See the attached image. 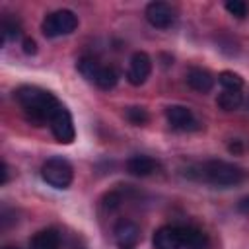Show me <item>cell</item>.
<instances>
[{"mask_svg": "<svg viewBox=\"0 0 249 249\" xmlns=\"http://www.w3.org/2000/svg\"><path fill=\"white\" fill-rule=\"evenodd\" d=\"M124 117H126L128 123H132V124H136V126L146 124L148 119H150V115H148V111H146L144 107H126Z\"/></svg>", "mask_w": 249, "mask_h": 249, "instance_id": "d6986e66", "label": "cell"}, {"mask_svg": "<svg viewBox=\"0 0 249 249\" xmlns=\"http://www.w3.org/2000/svg\"><path fill=\"white\" fill-rule=\"evenodd\" d=\"M198 177L214 187H235L245 179V171L239 165L222 160H210L198 165Z\"/></svg>", "mask_w": 249, "mask_h": 249, "instance_id": "7a4b0ae2", "label": "cell"}, {"mask_svg": "<svg viewBox=\"0 0 249 249\" xmlns=\"http://www.w3.org/2000/svg\"><path fill=\"white\" fill-rule=\"evenodd\" d=\"M99 68H101L99 60H95V58H91V56H84V58L78 60V72H80L86 80H89V82H93V78H95V74H97Z\"/></svg>", "mask_w": 249, "mask_h": 249, "instance_id": "e0dca14e", "label": "cell"}, {"mask_svg": "<svg viewBox=\"0 0 249 249\" xmlns=\"http://www.w3.org/2000/svg\"><path fill=\"white\" fill-rule=\"evenodd\" d=\"M154 247L156 249H181V228L179 226H161L154 233Z\"/></svg>", "mask_w": 249, "mask_h": 249, "instance_id": "30bf717a", "label": "cell"}, {"mask_svg": "<svg viewBox=\"0 0 249 249\" xmlns=\"http://www.w3.org/2000/svg\"><path fill=\"white\" fill-rule=\"evenodd\" d=\"M23 53L25 54H35L37 53V45H35L33 39H25L23 41Z\"/></svg>", "mask_w": 249, "mask_h": 249, "instance_id": "7402d4cb", "label": "cell"}, {"mask_svg": "<svg viewBox=\"0 0 249 249\" xmlns=\"http://www.w3.org/2000/svg\"><path fill=\"white\" fill-rule=\"evenodd\" d=\"M2 31H4V39H10V37H18L19 35V25L18 21H10L8 18L2 21Z\"/></svg>", "mask_w": 249, "mask_h": 249, "instance_id": "44dd1931", "label": "cell"}, {"mask_svg": "<svg viewBox=\"0 0 249 249\" xmlns=\"http://www.w3.org/2000/svg\"><path fill=\"white\" fill-rule=\"evenodd\" d=\"M181 239H183V247H187V249H206L208 247L206 233L196 228H191V226L181 228Z\"/></svg>", "mask_w": 249, "mask_h": 249, "instance_id": "5bb4252c", "label": "cell"}, {"mask_svg": "<svg viewBox=\"0 0 249 249\" xmlns=\"http://www.w3.org/2000/svg\"><path fill=\"white\" fill-rule=\"evenodd\" d=\"M158 169V163L154 158L150 156H132L128 161H126V171L130 175H136V177H148L152 175L154 171Z\"/></svg>", "mask_w": 249, "mask_h": 249, "instance_id": "7c38bea8", "label": "cell"}, {"mask_svg": "<svg viewBox=\"0 0 249 249\" xmlns=\"http://www.w3.org/2000/svg\"><path fill=\"white\" fill-rule=\"evenodd\" d=\"M150 72H152V58H150L146 53H142V51L134 53L132 58H130V62H128L126 80H128L132 86H142V84L148 80Z\"/></svg>", "mask_w": 249, "mask_h": 249, "instance_id": "52a82bcc", "label": "cell"}, {"mask_svg": "<svg viewBox=\"0 0 249 249\" xmlns=\"http://www.w3.org/2000/svg\"><path fill=\"white\" fill-rule=\"evenodd\" d=\"M115 241L121 249H134L140 241V228L132 220H121L115 226Z\"/></svg>", "mask_w": 249, "mask_h": 249, "instance_id": "9c48e42d", "label": "cell"}, {"mask_svg": "<svg viewBox=\"0 0 249 249\" xmlns=\"http://www.w3.org/2000/svg\"><path fill=\"white\" fill-rule=\"evenodd\" d=\"M41 177L54 189H66L72 183L74 169L64 158H49L41 167Z\"/></svg>", "mask_w": 249, "mask_h": 249, "instance_id": "277c9868", "label": "cell"}, {"mask_svg": "<svg viewBox=\"0 0 249 249\" xmlns=\"http://www.w3.org/2000/svg\"><path fill=\"white\" fill-rule=\"evenodd\" d=\"M214 82H216V78L206 68L193 66L187 70V84H189V88H193L198 93H208L214 88Z\"/></svg>", "mask_w": 249, "mask_h": 249, "instance_id": "8fae6325", "label": "cell"}, {"mask_svg": "<svg viewBox=\"0 0 249 249\" xmlns=\"http://www.w3.org/2000/svg\"><path fill=\"white\" fill-rule=\"evenodd\" d=\"M49 126H51L53 136H54L60 144H70V142L74 140V136H76L74 123H72V115H70V111H68L64 105H60L58 111L53 115Z\"/></svg>", "mask_w": 249, "mask_h": 249, "instance_id": "5b68a950", "label": "cell"}, {"mask_svg": "<svg viewBox=\"0 0 249 249\" xmlns=\"http://www.w3.org/2000/svg\"><path fill=\"white\" fill-rule=\"evenodd\" d=\"M243 103V95L241 91H233V89H224L218 95V107L224 111H235L239 109V105Z\"/></svg>", "mask_w": 249, "mask_h": 249, "instance_id": "2e32d148", "label": "cell"}, {"mask_svg": "<svg viewBox=\"0 0 249 249\" xmlns=\"http://www.w3.org/2000/svg\"><path fill=\"white\" fill-rule=\"evenodd\" d=\"M146 19L158 29H165L175 21V10L165 2H150L146 6Z\"/></svg>", "mask_w": 249, "mask_h": 249, "instance_id": "ba28073f", "label": "cell"}, {"mask_svg": "<svg viewBox=\"0 0 249 249\" xmlns=\"http://www.w3.org/2000/svg\"><path fill=\"white\" fill-rule=\"evenodd\" d=\"M237 210H239L241 214H247V216H249V196H245V198H241V200L237 202Z\"/></svg>", "mask_w": 249, "mask_h": 249, "instance_id": "603a6c76", "label": "cell"}, {"mask_svg": "<svg viewBox=\"0 0 249 249\" xmlns=\"http://www.w3.org/2000/svg\"><path fill=\"white\" fill-rule=\"evenodd\" d=\"M117 82H119V72L113 66H105V64H101V68L93 78V84L101 89H111L117 86Z\"/></svg>", "mask_w": 249, "mask_h": 249, "instance_id": "9a60e30c", "label": "cell"}, {"mask_svg": "<svg viewBox=\"0 0 249 249\" xmlns=\"http://www.w3.org/2000/svg\"><path fill=\"white\" fill-rule=\"evenodd\" d=\"M165 117H167V123L171 124V128H175V130L191 132V130H196L198 128L196 117L185 105H169L165 109Z\"/></svg>", "mask_w": 249, "mask_h": 249, "instance_id": "8992f818", "label": "cell"}, {"mask_svg": "<svg viewBox=\"0 0 249 249\" xmlns=\"http://www.w3.org/2000/svg\"><path fill=\"white\" fill-rule=\"evenodd\" d=\"M58 247H60V233L53 228L37 231L29 241V249H58Z\"/></svg>", "mask_w": 249, "mask_h": 249, "instance_id": "4fadbf2b", "label": "cell"}, {"mask_svg": "<svg viewBox=\"0 0 249 249\" xmlns=\"http://www.w3.org/2000/svg\"><path fill=\"white\" fill-rule=\"evenodd\" d=\"M218 82L224 89H233V91H239L243 88V78L235 72H230V70H224L218 74Z\"/></svg>", "mask_w": 249, "mask_h": 249, "instance_id": "ac0fdd59", "label": "cell"}, {"mask_svg": "<svg viewBox=\"0 0 249 249\" xmlns=\"http://www.w3.org/2000/svg\"><path fill=\"white\" fill-rule=\"evenodd\" d=\"M14 97L19 103V107L23 109L27 121H31L33 124H49L53 115L62 105L51 91L41 89L37 86H21V88H18Z\"/></svg>", "mask_w": 249, "mask_h": 249, "instance_id": "6da1fadb", "label": "cell"}, {"mask_svg": "<svg viewBox=\"0 0 249 249\" xmlns=\"http://www.w3.org/2000/svg\"><path fill=\"white\" fill-rule=\"evenodd\" d=\"M226 10L231 16H235L237 19H243L249 14V4L243 2V0H230V2H226Z\"/></svg>", "mask_w": 249, "mask_h": 249, "instance_id": "ffe728a7", "label": "cell"}, {"mask_svg": "<svg viewBox=\"0 0 249 249\" xmlns=\"http://www.w3.org/2000/svg\"><path fill=\"white\" fill-rule=\"evenodd\" d=\"M78 27V18L72 10H54L45 16L41 23V31L45 37H62L70 35Z\"/></svg>", "mask_w": 249, "mask_h": 249, "instance_id": "3957f363", "label": "cell"}, {"mask_svg": "<svg viewBox=\"0 0 249 249\" xmlns=\"http://www.w3.org/2000/svg\"><path fill=\"white\" fill-rule=\"evenodd\" d=\"M8 181V165H6V161H2V185Z\"/></svg>", "mask_w": 249, "mask_h": 249, "instance_id": "cb8c5ba5", "label": "cell"}, {"mask_svg": "<svg viewBox=\"0 0 249 249\" xmlns=\"http://www.w3.org/2000/svg\"><path fill=\"white\" fill-rule=\"evenodd\" d=\"M4 249H18V247H4Z\"/></svg>", "mask_w": 249, "mask_h": 249, "instance_id": "d4e9b609", "label": "cell"}]
</instances>
